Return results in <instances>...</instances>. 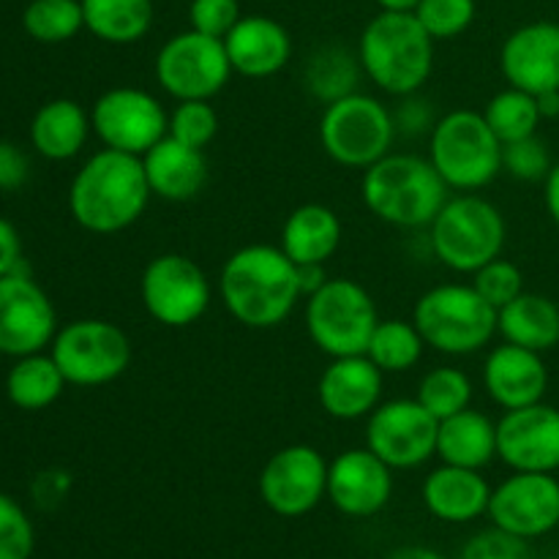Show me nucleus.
<instances>
[{
    "label": "nucleus",
    "instance_id": "nucleus-5",
    "mask_svg": "<svg viewBox=\"0 0 559 559\" xmlns=\"http://www.w3.org/2000/svg\"><path fill=\"white\" fill-rule=\"evenodd\" d=\"M506 238L508 229L500 207L475 191L448 197L435 222L429 224V243L437 260L453 273L469 276L486 262L502 257Z\"/></svg>",
    "mask_w": 559,
    "mask_h": 559
},
{
    "label": "nucleus",
    "instance_id": "nucleus-49",
    "mask_svg": "<svg viewBox=\"0 0 559 559\" xmlns=\"http://www.w3.org/2000/svg\"><path fill=\"white\" fill-rule=\"evenodd\" d=\"M385 559H448L440 551L429 549V546H402V549L391 551Z\"/></svg>",
    "mask_w": 559,
    "mask_h": 559
},
{
    "label": "nucleus",
    "instance_id": "nucleus-30",
    "mask_svg": "<svg viewBox=\"0 0 559 559\" xmlns=\"http://www.w3.org/2000/svg\"><path fill=\"white\" fill-rule=\"evenodd\" d=\"M85 31L104 44H136L153 27V0H82Z\"/></svg>",
    "mask_w": 559,
    "mask_h": 559
},
{
    "label": "nucleus",
    "instance_id": "nucleus-34",
    "mask_svg": "<svg viewBox=\"0 0 559 559\" xmlns=\"http://www.w3.org/2000/svg\"><path fill=\"white\" fill-rule=\"evenodd\" d=\"M360 60L353 58L342 47H320L309 58L306 66V87L322 104H331L336 98L355 93L360 76Z\"/></svg>",
    "mask_w": 559,
    "mask_h": 559
},
{
    "label": "nucleus",
    "instance_id": "nucleus-3",
    "mask_svg": "<svg viewBox=\"0 0 559 559\" xmlns=\"http://www.w3.org/2000/svg\"><path fill=\"white\" fill-rule=\"evenodd\" d=\"M364 74L391 96H413L435 71V38L413 11H380L358 38Z\"/></svg>",
    "mask_w": 559,
    "mask_h": 559
},
{
    "label": "nucleus",
    "instance_id": "nucleus-37",
    "mask_svg": "<svg viewBox=\"0 0 559 559\" xmlns=\"http://www.w3.org/2000/svg\"><path fill=\"white\" fill-rule=\"evenodd\" d=\"M167 134L173 140L183 142V145L205 151L218 134V112L211 102L205 98H194V102H178L169 112V129Z\"/></svg>",
    "mask_w": 559,
    "mask_h": 559
},
{
    "label": "nucleus",
    "instance_id": "nucleus-32",
    "mask_svg": "<svg viewBox=\"0 0 559 559\" xmlns=\"http://www.w3.org/2000/svg\"><path fill=\"white\" fill-rule=\"evenodd\" d=\"M426 342L415 322L409 320H380L366 355L382 374H404L413 369L424 355Z\"/></svg>",
    "mask_w": 559,
    "mask_h": 559
},
{
    "label": "nucleus",
    "instance_id": "nucleus-1",
    "mask_svg": "<svg viewBox=\"0 0 559 559\" xmlns=\"http://www.w3.org/2000/svg\"><path fill=\"white\" fill-rule=\"evenodd\" d=\"M218 298L235 322L271 331L289 320L300 304L298 265L282 246L251 243L233 251L218 273Z\"/></svg>",
    "mask_w": 559,
    "mask_h": 559
},
{
    "label": "nucleus",
    "instance_id": "nucleus-8",
    "mask_svg": "<svg viewBox=\"0 0 559 559\" xmlns=\"http://www.w3.org/2000/svg\"><path fill=\"white\" fill-rule=\"evenodd\" d=\"M393 112L374 96L349 93L325 104L320 118V145L331 162L347 169H369L388 156L396 140Z\"/></svg>",
    "mask_w": 559,
    "mask_h": 559
},
{
    "label": "nucleus",
    "instance_id": "nucleus-44",
    "mask_svg": "<svg viewBox=\"0 0 559 559\" xmlns=\"http://www.w3.org/2000/svg\"><path fill=\"white\" fill-rule=\"evenodd\" d=\"M393 120H396V131L402 134H424V131L435 129L437 120L431 118V107L426 98H420L418 93L413 96H402V107L393 112Z\"/></svg>",
    "mask_w": 559,
    "mask_h": 559
},
{
    "label": "nucleus",
    "instance_id": "nucleus-20",
    "mask_svg": "<svg viewBox=\"0 0 559 559\" xmlns=\"http://www.w3.org/2000/svg\"><path fill=\"white\" fill-rule=\"evenodd\" d=\"M500 71L508 85L533 93V96L559 91L557 22H530V25L516 27L502 41Z\"/></svg>",
    "mask_w": 559,
    "mask_h": 559
},
{
    "label": "nucleus",
    "instance_id": "nucleus-48",
    "mask_svg": "<svg viewBox=\"0 0 559 559\" xmlns=\"http://www.w3.org/2000/svg\"><path fill=\"white\" fill-rule=\"evenodd\" d=\"M298 278L300 293H304V298H309V295H314L328 282L325 265H298Z\"/></svg>",
    "mask_w": 559,
    "mask_h": 559
},
{
    "label": "nucleus",
    "instance_id": "nucleus-10",
    "mask_svg": "<svg viewBox=\"0 0 559 559\" xmlns=\"http://www.w3.org/2000/svg\"><path fill=\"white\" fill-rule=\"evenodd\" d=\"M52 358L66 382L76 388H98L123 377L131 366V338L107 320H74L52 338Z\"/></svg>",
    "mask_w": 559,
    "mask_h": 559
},
{
    "label": "nucleus",
    "instance_id": "nucleus-14",
    "mask_svg": "<svg viewBox=\"0 0 559 559\" xmlns=\"http://www.w3.org/2000/svg\"><path fill=\"white\" fill-rule=\"evenodd\" d=\"M440 420L418 399H391L366 418V448L391 469H415L437 456Z\"/></svg>",
    "mask_w": 559,
    "mask_h": 559
},
{
    "label": "nucleus",
    "instance_id": "nucleus-40",
    "mask_svg": "<svg viewBox=\"0 0 559 559\" xmlns=\"http://www.w3.org/2000/svg\"><path fill=\"white\" fill-rule=\"evenodd\" d=\"M549 169V147H546V142L538 134L502 145V173H508L511 178L535 183V180H544Z\"/></svg>",
    "mask_w": 559,
    "mask_h": 559
},
{
    "label": "nucleus",
    "instance_id": "nucleus-9",
    "mask_svg": "<svg viewBox=\"0 0 559 559\" xmlns=\"http://www.w3.org/2000/svg\"><path fill=\"white\" fill-rule=\"evenodd\" d=\"M377 322L374 300L355 278H328L306 298V331L328 358L366 355Z\"/></svg>",
    "mask_w": 559,
    "mask_h": 559
},
{
    "label": "nucleus",
    "instance_id": "nucleus-28",
    "mask_svg": "<svg viewBox=\"0 0 559 559\" xmlns=\"http://www.w3.org/2000/svg\"><path fill=\"white\" fill-rule=\"evenodd\" d=\"M437 456L442 464H453V467H489L497 459V424L473 407L440 420Z\"/></svg>",
    "mask_w": 559,
    "mask_h": 559
},
{
    "label": "nucleus",
    "instance_id": "nucleus-47",
    "mask_svg": "<svg viewBox=\"0 0 559 559\" xmlns=\"http://www.w3.org/2000/svg\"><path fill=\"white\" fill-rule=\"evenodd\" d=\"M544 202L546 213H549L551 222L559 227V162L551 164L549 175L544 178Z\"/></svg>",
    "mask_w": 559,
    "mask_h": 559
},
{
    "label": "nucleus",
    "instance_id": "nucleus-4",
    "mask_svg": "<svg viewBox=\"0 0 559 559\" xmlns=\"http://www.w3.org/2000/svg\"><path fill=\"white\" fill-rule=\"evenodd\" d=\"M448 183L435 164L415 153H388L364 169L360 197L371 216L399 229L429 227L448 202Z\"/></svg>",
    "mask_w": 559,
    "mask_h": 559
},
{
    "label": "nucleus",
    "instance_id": "nucleus-25",
    "mask_svg": "<svg viewBox=\"0 0 559 559\" xmlns=\"http://www.w3.org/2000/svg\"><path fill=\"white\" fill-rule=\"evenodd\" d=\"M142 158L151 194L167 202H189L200 197L207 183L205 151L183 145V142L164 136Z\"/></svg>",
    "mask_w": 559,
    "mask_h": 559
},
{
    "label": "nucleus",
    "instance_id": "nucleus-38",
    "mask_svg": "<svg viewBox=\"0 0 559 559\" xmlns=\"http://www.w3.org/2000/svg\"><path fill=\"white\" fill-rule=\"evenodd\" d=\"M435 41H448L467 31L478 14L475 0H420L413 11Z\"/></svg>",
    "mask_w": 559,
    "mask_h": 559
},
{
    "label": "nucleus",
    "instance_id": "nucleus-33",
    "mask_svg": "<svg viewBox=\"0 0 559 559\" xmlns=\"http://www.w3.org/2000/svg\"><path fill=\"white\" fill-rule=\"evenodd\" d=\"M484 118L502 145L538 134V126L544 120L540 118L538 98L533 93L519 91V87L511 85L489 98V104L484 109Z\"/></svg>",
    "mask_w": 559,
    "mask_h": 559
},
{
    "label": "nucleus",
    "instance_id": "nucleus-35",
    "mask_svg": "<svg viewBox=\"0 0 559 559\" xmlns=\"http://www.w3.org/2000/svg\"><path fill=\"white\" fill-rule=\"evenodd\" d=\"M27 36L38 44H63L85 27L82 0H31L22 14Z\"/></svg>",
    "mask_w": 559,
    "mask_h": 559
},
{
    "label": "nucleus",
    "instance_id": "nucleus-2",
    "mask_svg": "<svg viewBox=\"0 0 559 559\" xmlns=\"http://www.w3.org/2000/svg\"><path fill=\"white\" fill-rule=\"evenodd\" d=\"M151 197L142 158L104 147L76 169L69 211L85 233L118 235L140 222Z\"/></svg>",
    "mask_w": 559,
    "mask_h": 559
},
{
    "label": "nucleus",
    "instance_id": "nucleus-24",
    "mask_svg": "<svg viewBox=\"0 0 559 559\" xmlns=\"http://www.w3.org/2000/svg\"><path fill=\"white\" fill-rule=\"evenodd\" d=\"M426 511L445 524H469L489 513L491 486L480 469L440 464L431 469L420 489Z\"/></svg>",
    "mask_w": 559,
    "mask_h": 559
},
{
    "label": "nucleus",
    "instance_id": "nucleus-31",
    "mask_svg": "<svg viewBox=\"0 0 559 559\" xmlns=\"http://www.w3.org/2000/svg\"><path fill=\"white\" fill-rule=\"evenodd\" d=\"M66 385L69 382L52 355L33 353L22 355L11 366L9 377H5V396L14 407L25 409V413H38V409L52 407Z\"/></svg>",
    "mask_w": 559,
    "mask_h": 559
},
{
    "label": "nucleus",
    "instance_id": "nucleus-51",
    "mask_svg": "<svg viewBox=\"0 0 559 559\" xmlns=\"http://www.w3.org/2000/svg\"><path fill=\"white\" fill-rule=\"evenodd\" d=\"M380 11H415L420 0H374Z\"/></svg>",
    "mask_w": 559,
    "mask_h": 559
},
{
    "label": "nucleus",
    "instance_id": "nucleus-13",
    "mask_svg": "<svg viewBox=\"0 0 559 559\" xmlns=\"http://www.w3.org/2000/svg\"><path fill=\"white\" fill-rule=\"evenodd\" d=\"M91 126L104 147L145 156L167 136L169 112L156 96L142 87H109L91 109Z\"/></svg>",
    "mask_w": 559,
    "mask_h": 559
},
{
    "label": "nucleus",
    "instance_id": "nucleus-50",
    "mask_svg": "<svg viewBox=\"0 0 559 559\" xmlns=\"http://www.w3.org/2000/svg\"><path fill=\"white\" fill-rule=\"evenodd\" d=\"M538 98V109H540V118L549 120V118H559V91H546L540 93Z\"/></svg>",
    "mask_w": 559,
    "mask_h": 559
},
{
    "label": "nucleus",
    "instance_id": "nucleus-19",
    "mask_svg": "<svg viewBox=\"0 0 559 559\" xmlns=\"http://www.w3.org/2000/svg\"><path fill=\"white\" fill-rule=\"evenodd\" d=\"M391 497L393 469L369 448H353L328 462V500L344 516H377Z\"/></svg>",
    "mask_w": 559,
    "mask_h": 559
},
{
    "label": "nucleus",
    "instance_id": "nucleus-45",
    "mask_svg": "<svg viewBox=\"0 0 559 559\" xmlns=\"http://www.w3.org/2000/svg\"><path fill=\"white\" fill-rule=\"evenodd\" d=\"M31 175V162L14 142L0 140V191H16Z\"/></svg>",
    "mask_w": 559,
    "mask_h": 559
},
{
    "label": "nucleus",
    "instance_id": "nucleus-11",
    "mask_svg": "<svg viewBox=\"0 0 559 559\" xmlns=\"http://www.w3.org/2000/svg\"><path fill=\"white\" fill-rule=\"evenodd\" d=\"M153 74L162 91L175 102H194V98L211 102L227 87L235 71L222 38L205 36L189 27L162 44Z\"/></svg>",
    "mask_w": 559,
    "mask_h": 559
},
{
    "label": "nucleus",
    "instance_id": "nucleus-21",
    "mask_svg": "<svg viewBox=\"0 0 559 559\" xmlns=\"http://www.w3.org/2000/svg\"><path fill=\"white\" fill-rule=\"evenodd\" d=\"M484 388L497 407L522 409L544 402L549 388V369L535 349L516 344H497L484 360Z\"/></svg>",
    "mask_w": 559,
    "mask_h": 559
},
{
    "label": "nucleus",
    "instance_id": "nucleus-7",
    "mask_svg": "<svg viewBox=\"0 0 559 559\" xmlns=\"http://www.w3.org/2000/svg\"><path fill=\"white\" fill-rule=\"evenodd\" d=\"M429 162L448 189L480 191L502 173V142L484 112L453 109L437 118L429 136Z\"/></svg>",
    "mask_w": 559,
    "mask_h": 559
},
{
    "label": "nucleus",
    "instance_id": "nucleus-6",
    "mask_svg": "<svg viewBox=\"0 0 559 559\" xmlns=\"http://www.w3.org/2000/svg\"><path fill=\"white\" fill-rule=\"evenodd\" d=\"M415 328L426 347L442 355H473L497 336V309L473 284H437L413 309Z\"/></svg>",
    "mask_w": 559,
    "mask_h": 559
},
{
    "label": "nucleus",
    "instance_id": "nucleus-27",
    "mask_svg": "<svg viewBox=\"0 0 559 559\" xmlns=\"http://www.w3.org/2000/svg\"><path fill=\"white\" fill-rule=\"evenodd\" d=\"M91 112L74 98H52L33 115L31 142L49 162H69L80 156L91 136Z\"/></svg>",
    "mask_w": 559,
    "mask_h": 559
},
{
    "label": "nucleus",
    "instance_id": "nucleus-41",
    "mask_svg": "<svg viewBox=\"0 0 559 559\" xmlns=\"http://www.w3.org/2000/svg\"><path fill=\"white\" fill-rule=\"evenodd\" d=\"M33 546L36 533L27 513L20 502L0 495V559H31Z\"/></svg>",
    "mask_w": 559,
    "mask_h": 559
},
{
    "label": "nucleus",
    "instance_id": "nucleus-15",
    "mask_svg": "<svg viewBox=\"0 0 559 559\" xmlns=\"http://www.w3.org/2000/svg\"><path fill=\"white\" fill-rule=\"evenodd\" d=\"M260 497L282 519L314 511L328 497V462L317 448L287 445L273 453L260 473Z\"/></svg>",
    "mask_w": 559,
    "mask_h": 559
},
{
    "label": "nucleus",
    "instance_id": "nucleus-23",
    "mask_svg": "<svg viewBox=\"0 0 559 559\" xmlns=\"http://www.w3.org/2000/svg\"><path fill=\"white\" fill-rule=\"evenodd\" d=\"M224 49L235 74L246 80H265L278 74L293 58V38L278 20L265 14L240 16L224 36Z\"/></svg>",
    "mask_w": 559,
    "mask_h": 559
},
{
    "label": "nucleus",
    "instance_id": "nucleus-12",
    "mask_svg": "<svg viewBox=\"0 0 559 559\" xmlns=\"http://www.w3.org/2000/svg\"><path fill=\"white\" fill-rule=\"evenodd\" d=\"M140 298L147 314L164 328H189L211 309L213 287L207 273L186 254H158L145 265Z\"/></svg>",
    "mask_w": 559,
    "mask_h": 559
},
{
    "label": "nucleus",
    "instance_id": "nucleus-17",
    "mask_svg": "<svg viewBox=\"0 0 559 559\" xmlns=\"http://www.w3.org/2000/svg\"><path fill=\"white\" fill-rule=\"evenodd\" d=\"M55 333L58 314L49 295L22 271L0 276V355L41 353Z\"/></svg>",
    "mask_w": 559,
    "mask_h": 559
},
{
    "label": "nucleus",
    "instance_id": "nucleus-18",
    "mask_svg": "<svg viewBox=\"0 0 559 559\" xmlns=\"http://www.w3.org/2000/svg\"><path fill=\"white\" fill-rule=\"evenodd\" d=\"M497 459L513 473H557L559 409L544 402L508 409L497 424Z\"/></svg>",
    "mask_w": 559,
    "mask_h": 559
},
{
    "label": "nucleus",
    "instance_id": "nucleus-42",
    "mask_svg": "<svg viewBox=\"0 0 559 559\" xmlns=\"http://www.w3.org/2000/svg\"><path fill=\"white\" fill-rule=\"evenodd\" d=\"M240 0H191L189 25L191 31L205 33V36L222 38L238 25Z\"/></svg>",
    "mask_w": 559,
    "mask_h": 559
},
{
    "label": "nucleus",
    "instance_id": "nucleus-46",
    "mask_svg": "<svg viewBox=\"0 0 559 559\" xmlns=\"http://www.w3.org/2000/svg\"><path fill=\"white\" fill-rule=\"evenodd\" d=\"M22 265V240L11 222L0 218V276L20 273Z\"/></svg>",
    "mask_w": 559,
    "mask_h": 559
},
{
    "label": "nucleus",
    "instance_id": "nucleus-39",
    "mask_svg": "<svg viewBox=\"0 0 559 559\" xmlns=\"http://www.w3.org/2000/svg\"><path fill=\"white\" fill-rule=\"evenodd\" d=\"M469 284L478 289V295L486 304L495 306V309L500 311L502 306H508L511 300H516L519 295L524 293V273L516 262L497 257V260L478 267V271L473 273V282Z\"/></svg>",
    "mask_w": 559,
    "mask_h": 559
},
{
    "label": "nucleus",
    "instance_id": "nucleus-36",
    "mask_svg": "<svg viewBox=\"0 0 559 559\" xmlns=\"http://www.w3.org/2000/svg\"><path fill=\"white\" fill-rule=\"evenodd\" d=\"M415 399L437 420H445L473 404V380L456 366H437V369L426 371Z\"/></svg>",
    "mask_w": 559,
    "mask_h": 559
},
{
    "label": "nucleus",
    "instance_id": "nucleus-22",
    "mask_svg": "<svg viewBox=\"0 0 559 559\" xmlns=\"http://www.w3.org/2000/svg\"><path fill=\"white\" fill-rule=\"evenodd\" d=\"M317 399L325 415L336 420L369 418L382 399V371L369 355L331 358L317 382Z\"/></svg>",
    "mask_w": 559,
    "mask_h": 559
},
{
    "label": "nucleus",
    "instance_id": "nucleus-16",
    "mask_svg": "<svg viewBox=\"0 0 559 559\" xmlns=\"http://www.w3.org/2000/svg\"><path fill=\"white\" fill-rule=\"evenodd\" d=\"M486 516L522 540L544 538L559 527V480L555 473H513L491 489Z\"/></svg>",
    "mask_w": 559,
    "mask_h": 559
},
{
    "label": "nucleus",
    "instance_id": "nucleus-29",
    "mask_svg": "<svg viewBox=\"0 0 559 559\" xmlns=\"http://www.w3.org/2000/svg\"><path fill=\"white\" fill-rule=\"evenodd\" d=\"M497 333L516 347L549 353L559 344V306L540 293L524 289L516 300L497 311Z\"/></svg>",
    "mask_w": 559,
    "mask_h": 559
},
{
    "label": "nucleus",
    "instance_id": "nucleus-43",
    "mask_svg": "<svg viewBox=\"0 0 559 559\" xmlns=\"http://www.w3.org/2000/svg\"><path fill=\"white\" fill-rule=\"evenodd\" d=\"M459 559H530V551L522 538L495 527L469 538Z\"/></svg>",
    "mask_w": 559,
    "mask_h": 559
},
{
    "label": "nucleus",
    "instance_id": "nucleus-26",
    "mask_svg": "<svg viewBox=\"0 0 559 559\" xmlns=\"http://www.w3.org/2000/svg\"><path fill=\"white\" fill-rule=\"evenodd\" d=\"M278 246L295 265H328L342 246V218L322 202L298 205L284 218Z\"/></svg>",
    "mask_w": 559,
    "mask_h": 559
}]
</instances>
